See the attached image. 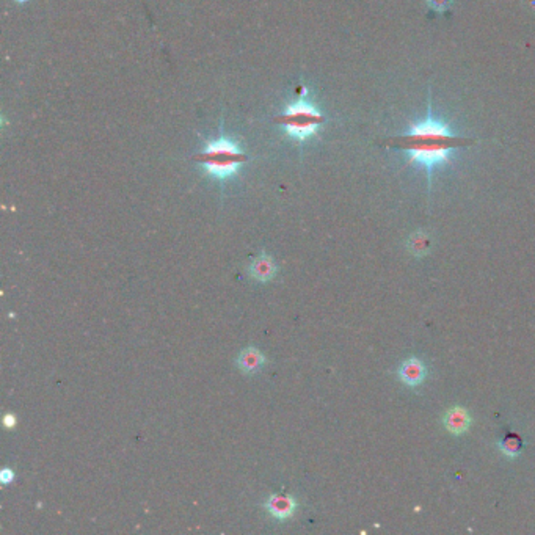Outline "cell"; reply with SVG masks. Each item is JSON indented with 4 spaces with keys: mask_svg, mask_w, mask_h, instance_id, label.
Instances as JSON below:
<instances>
[{
    "mask_svg": "<svg viewBox=\"0 0 535 535\" xmlns=\"http://www.w3.org/2000/svg\"><path fill=\"white\" fill-rule=\"evenodd\" d=\"M265 510L270 513V516L278 521H285L287 518H291L297 509V501L292 496H281V495H272L269 499L265 501Z\"/></svg>",
    "mask_w": 535,
    "mask_h": 535,
    "instance_id": "obj_5",
    "label": "cell"
},
{
    "mask_svg": "<svg viewBox=\"0 0 535 535\" xmlns=\"http://www.w3.org/2000/svg\"><path fill=\"white\" fill-rule=\"evenodd\" d=\"M198 159L209 176L225 181L237 174L245 162V154L231 140L220 139L211 141Z\"/></svg>",
    "mask_w": 535,
    "mask_h": 535,
    "instance_id": "obj_2",
    "label": "cell"
},
{
    "mask_svg": "<svg viewBox=\"0 0 535 535\" xmlns=\"http://www.w3.org/2000/svg\"><path fill=\"white\" fill-rule=\"evenodd\" d=\"M276 272H278L276 262L274 261L272 256L265 253H262L258 256V258H254L248 265V275L258 283H267L274 280Z\"/></svg>",
    "mask_w": 535,
    "mask_h": 535,
    "instance_id": "obj_6",
    "label": "cell"
},
{
    "mask_svg": "<svg viewBox=\"0 0 535 535\" xmlns=\"http://www.w3.org/2000/svg\"><path fill=\"white\" fill-rule=\"evenodd\" d=\"M0 480H2V484H3V485H8V484H12L13 480H14V473H13V469H8V468H5L3 471L0 473Z\"/></svg>",
    "mask_w": 535,
    "mask_h": 535,
    "instance_id": "obj_11",
    "label": "cell"
},
{
    "mask_svg": "<svg viewBox=\"0 0 535 535\" xmlns=\"http://www.w3.org/2000/svg\"><path fill=\"white\" fill-rule=\"evenodd\" d=\"M324 121V115L307 101L291 104L280 117V123L285 128L286 134L297 141H305L313 137Z\"/></svg>",
    "mask_w": 535,
    "mask_h": 535,
    "instance_id": "obj_3",
    "label": "cell"
},
{
    "mask_svg": "<svg viewBox=\"0 0 535 535\" xmlns=\"http://www.w3.org/2000/svg\"><path fill=\"white\" fill-rule=\"evenodd\" d=\"M473 143L474 140L454 135L447 124L429 115L424 121L412 124L405 134L391 137L386 141V146L402 151L410 165H423L429 176H432L436 167L451 160L452 152Z\"/></svg>",
    "mask_w": 535,
    "mask_h": 535,
    "instance_id": "obj_1",
    "label": "cell"
},
{
    "mask_svg": "<svg viewBox=\"0 0 535 535\" xmlns=\"http://www.w3.org/2000/svg\"><path fill=\"white\" fill-rule=\"evenodd\" d=\"M18 2H21V3H23V2H27V0H18Z\"/></svg>",
    "mask_w": 535,
    "mask_h": 535,
    "instance_id": "obj_13",
    "label": "cell"
},
{
    "mask_svg": "<svg viewBox=\"0 0 535 535\" xmlns=\"http://www.w3.org/2000/svg\"><path fill=\"white\" fill-rule=\"evenodd\" d=\"M397 377L403 385L408 388H416L424 383L425 377H427V368L423 359L419 358H408L397 369Z\"/></svg>",
    "mask_w": 535,
    "mask_h": 535,
    "instance_id": "obj_4",
    "label": "cell"
},
{
    "mask_svg": "<svg viewBox=\"0 0 535 535\" xmlns=\"http://www.w3.org/2000/svg\"><path fill=\"white\" fill-rule=\"evenodd\" d=\"M267 363L264 353H261L256 347H247L239 353L236 359L237 368L242 370L243 374H258L262 370Z\"/></svg>",
    "mask_w": 535,
    "mask_h": 535,
    "instance_id": "obj_7",
    "label": "cell"
},
{
    "mask_svg": "<svg viewBox=\"0 0 535 535\" xmlns=\"http://www.w3.org/2000/svg\"><path fill=\"white\" fill-rule=\"evenodd\" d=\"M499 449L507 457H516L523 451V441L516 435H507L499 443Z\"/></svg>",
    "mask_w": 535,
    "mask_h": 535,
    "instance_id": "obj_10",
    "label": "cell"
},
{
    "mask_svg": "<svg viewBox=\"0 0 535 535\" xmlns=\"http://www.w3.org/2000/svg\"><path fill=\"white\" fill-rule=\"evenodd\" d=\"M444 425L452 435H463L471 427V416L466 408L454 407L447 410L444 416Z\"/></svg>",
    "mask_w": 535,
    "mask_h": 535,
    "instance_id": "obj_8",
    "label": "cell"
},
{
    "mask_svg": "<svg viewBox=\"0 0 535 535\" xmlns=\"http://www.w3.org/2000/svg\"><path fill=\"white\" fill-rule=\"evenodd\" d=\"M432 248V240L425 233H416L413 234L408 240V250L412 251L414 256H425Z\"/></svg>",
    "mask_w": 535,
    "mask_h": 535,
    "instance_id": "obj_9",
    "label": "cell"
},
{
    "mask_svg": "<svg viewBox=\"0 0 535 535\" xmlns=\"http://www.w3.org/2000/svg\"><path fill=\"white\" fill-rule=\"evenodd\" d=\"M3 423H5V425H7V427H14L16 418L13 416V414H7V416H5V419H3Z\"/></svg>",
    "mask_w": 535,
    "mask_h": 535,
    "instance_id": "obj_12",
    "label": "cell"
}]
</instances>
